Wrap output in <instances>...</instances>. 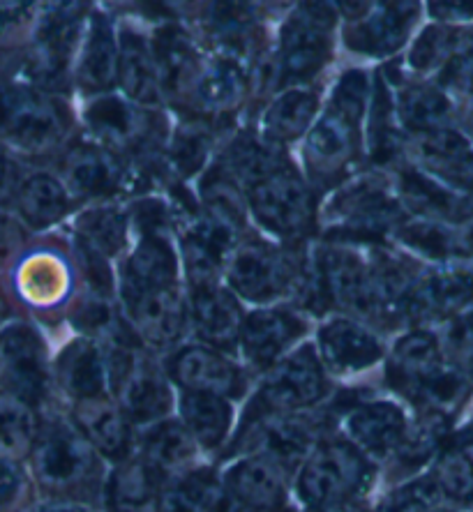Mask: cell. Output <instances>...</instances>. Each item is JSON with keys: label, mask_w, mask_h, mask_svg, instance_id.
<instances>
[{"label": "cell", "mask_w": 473, "mask_h": 512, "mask_svg": "<svg viewBox=\"0 0 473 512\" xmlns=\"http://www.w3.org/2000/svg\"><path fill=\"white\" fill-rule=\"evenodd\" d=\"M439 340L448 363L467 379H473V312L450 316Z\"/></svg>", "instance_id": "obj_51"}, {"label": "cell", "mask_w": 473, "mask_h": 512, "mask_svg": "<svg viewBox=\"0 0 473 512\" xmlns=\"http://www.w3.org/2000/svg\"><path fill=\"white\" fill-rule=\"evenodd\" d=\"M427 476L444 503L457 508L473 506V436L462 434L446 441Z\"/></svg>", "instance_id": "obj_44"}, {"label": "cell", "mask_w": 473, "mask_h": 512, "mask_svg": "<svg viewBox=\"0 0 473 512\" xmlns=\"http://www.w3.org/2000/svg\"><path fill=\"white\" fill-rule=\"evenodd\" d=\"M134 335L150 353H174L190 333V305L187 289L180 284L160 286L120 300Z\"/></svg>", "instance_id": "obj_17"}, {"label": "cell", "mask_w": 473, "mask_h": 512, "mask_svg": "<svg viewBox=\"0 0 473 512\" xmlns=\"http://www.w3.org/2000/svg\"><path fill=\"white\" fill-rule=\"evenodd\" d=\"M381 77L393 90V102L404 134H418L444 127L448 116V100L439 88L427 84H414L404 74H393L390 67L381 70Z\"/></svg>", "instance_id": "obj_40"}, {"label": "cell", "mask_w": 473, "mask_h": 512, "mask_svg": "<svg viewBox=\"0 0 473 512\" xmlns=\"http://www.w3.org/2000/svg\"><path fill=\"white\" fill-rule=\"evenodd\" d=\"M432 512H453V510H448V508H444V506H439V508H434Z\"/></svg>", "instance_id": "obj_62"}, {"label": "cell", "mask_w": 473, "mask_h": 512, "mask_svg": "<svg viewBox=\"0 0 473 512\" xmlns=\"http://www.w3.org/2000/svg\"><path fill=\"white\" fill-rule=\"evenodd\" d=\"M150 44L160 72L164 102L176 104L178 109L187 111V116H194V90L204 67L197 44L176 24L157 28Z\"/></svg>", "instance_id": "obj_29"}, {"label": "cell", "mask_w": 473, "mask_h": 512, "mask_svg": "<svg viewBox=\"0 0 473 512\" xmlns=\"http://www.w3.org/2000/svg\"><path fill=\"white\" fill-rule=\"evenodd\" d=\"M326 420L328 418L319 413V409L303 413L245 411L224 455H266L280 462L294 476L314 446L330 432Z\"/></svg>", "instance_id": "obj_10"}, {"label": "cell", "mask_w": 473, "mask_h": 512, "mask_svg": "<svg viewBox=\"0 0 473 512\" xmlns=\"http://www.w3.org/2000/svg\"><path fill=\"white\" fill-rule=\"evenodd\" d=\"M457 37L448 28L430 26L425 28L411 47L407 65L418 74H430L434 70H446L448 58L453 56Z\"/></svg>", "instance_id": "obj_50"}, {"label": "cell", "mask_w": 473, "mask_h": 512, "mask_svg": "<svg viewBox=\"0 0 473 512\" xmlns=\"http://www.w3.org/2000/svg\"><path fill=\"white\" fill-rule=\"evenodd\" d=\"M0 388L12 390L40 409L58 402L54 360L40 328L14 319L0 330Z\"/></svg>", "instance_id": "obj_14"}, {"label": "cell", "mask_w": 473, "mask_h": 512, "mask_svg": "<svg viewBox=\"0 0 473 512\" xmlns=\"http://www.w3.org/2000/svg\"><path fill=\"white\" fill-rule=\"evenodd\" d=\"M307 512H370L363 501H351V503H340V506H330V508H317V510H307Z\"/></svg>", "instance_id": "obj_61"}, {"label": "cell", "mask_w": 473, "mask_h": 512, "mask_svg": "<svg viewBox=\"0 0 473 512\" xmlns=\"http://www.w3.org/2000/svg\"><path fill=\"white\" fill-rule=\"evenodd\" d=\"M374 84L365 70H347L335 81L328 107L305 141V178L317 194H328L354 176L365 153L363 123Z\"/></svg>", "instance_id": "obj_1"}, {"label": "cell", "mask_w": 473, "mask_h": 512, "mask_svg": "<svg viewBox=\"0 0 473 512\" xmlns=\"http://www.w3.org/2000/svg\"><path fill=\"white\" fill-rule=\"evenodd\" d=\"M164 365L155 363L153 353L141 349L134 363L114 383V397L137 429L167 420L176 413L178 397Z\"/></svg>", "instance_id": "obj_22"}, {"label": "cell", "mask_w": 473, "mask_h": 512, "mask_svg": "<svg viewBox=\"0 0 473 512\" xmlns=\"http://www.w3.org/2000/svg\"><path fill=\"white\" fill-rule=\"evenodd\" d=\"M289 162L291 160L284 146L268 141L264 134L238 132L220 150L215 164L208 171L247 194L250 187L261 183L277 169L287 167Z\"/></svg>", "instance_id": "obj_32"}, {"label": "cell", "mask_w": 473, "mask_h": 512, "mask_svg": "<svg viewBox=\"0 0 473 512\" xmlns=\"http://www.w3.org/2000/svg\"><path fill=\"white\" fill-rule=\"evenodd\" d=\"M74 194L63 178L49 171H35L24 178L14 199L17 220L30 231H47L74 210Z\"/></svg>", "instance_id": "obj_38"}, {"label": "cell", "mask_w": 473, "mask_h": 512, "mask_svg": "<svg viewBox=\"0 0 473 512\" xmlns=\"http://www.w3.org/2000/svg\"><path fill=\"white\" fill-rule=\"evenodd\" d=\"M333 0H300L280 30L277 74L280 90L300 88L319 77L333 60Z\"/></svg>", "instance_id": "obj_8"}, {"label": "cell", "mask_w": 473, "mask_h": 512, "mask_svg": "<svg viewBox=\"0 0 473 512\" xmlns=\"http://www.w3.org/2000/svg\"><path fill=\"white\" fill-rule=\"evenodd\" d=\"M26 173L17 157L7 146H0V210L14 208V199H17L19 187L24 183Z\"/></svg>", "instance_id": "obj_52"}, {"label": "cell", "mask_w": 473, "mask_h": 512, "mask_svg": "<svg viewBox=\"0 0 473 512\" xmlns=\"http://www.w3.org/2000/svg\"><path fill=\"white\" fill-rule=\"evenodd\" d=\"M24 229V224L7 215V210H0V268L7 266L14 256H19L26 236Z\"/></svg>", "instance_id": "obj_53"}, {"label": "cell", "mask_w": 473, "mask_h": 512, "mask_svg": "<svg viewBox=\"0 0 473 512\" xmlns=\"http://www.w3.org/2000/svg\"><path fill=\"white\" fill-rule=\"evenodd\" d=\"M397 245L409 256L418 254L420 259L448 261L453 259L455 229L441 220H427V217L407 215L397 224L393 236Z\"/></svg>", "instance_id": "obj_47"}, {"label": "cell", "mask_w": 473, "mask_h": 512, "mask_svg": "<svg viewBox=\"0 0 473 512\" xmlns=\"http://www.w3.org/2000/svg\"><path fill=\"white\" fill-rule=\"evenodd\" d=\"M86 12V0H44L30 54V74L42 86H58L65 81Z\"/></svg>", "instance_id": "obj_19"}, {"label": "cell", "mask_w": 473, "mask_h": 512, "mask_svg": "<svg viewBox=\"0 0 473 512\" xmlns=\"http://www.w3.org/2000/svg\"><path fill=\"white\" fill-rule=\"evenodd\" d=\"M137 455L144 457L162 478L176 480L199 469L204 450L194 441L190 429L180 423V418L171 416L146 429H139Z\"/></svg>", "instance_id": "obj_34"}, {"label": "cell", "mask_w": 473, "mask_h": 512, "mask_svg": "<svg viewBox=\"0 0 473 512\" xmlns=\"http://www.w3.org/2000/svg\"><path fill=\"white\" fill-rule=\"evenodd\" d=\"M167 483L144 457L134 453L111 464L102 496L109 512H162Z\"/></svg>", "instance_id": "obj_35"}, {"label": "cell", "mask_w": 473, "mask_h": 512, "mask_svg": "<svg viewBox=\"0 0 473 512\" xmlns=\"http://www.w3.org/2000/svg\"><path fill=\"white\" fill-rule=\"evenodd\" d=\"M330 411H337L340 416V432L377 464L393 457L411 423L407 409L397 399L384 397H363L351 402L335 399Z\"/></svg>", "instance_id": "obj_18"}, {"label": "cell", "mask_w": 473, "mask_h": 512, "mask_svg": "<svg viewBox=\"0 0 473 512\" xmlns=\"http://www.w3.org/2000/svg\"><path fill=\"white\" fill-rule=\"evenodd\" d=\"M310 319L296 305H266L247 312L238 353L252 374H264L296 349L307 335Z\"/></svg>", "instance_id": "obj_16"}, {"label": "cell", "mask_w": 473, "mask_h": 512, "mask_svg": "<svg viewBox=\"0 0 473 512\" xmlns=\"http://www.w3.org/2000/svg\"><path fill=\"white\" fill-rule=\"evenodd\" d=\"M448 441V418L439 413L418 411L416 418H411L407 434L393 457L388 459L390 473L402 480L420 476L425 466H430L437 459L439 450Z\"/></svg>", "instance_id": "obj_41"}, {"label": "cell", "mask_w": 473, "mask_h": 512, "mask_svg": "<svg viewBox=\"0 0 473 512\" xmlns=\"http://www.w3.org/2000/svg\"><path fill=\"white\" fill-rule=\"evenodd\" d=\"M70 130L65 104L44 90L10 86L0 90V139L28 155L56 150Z\"/></svg>", "instance_id": "obj_13"}, {"label": "cell", "mask_w": 473, "mask_h": 512, "mask_svg": "<svg viewBox=\"0 0 473 512\" xmlns=\"http://www.w3.org/2000/svg\"><path fill=\"white\" fill-rule=\"evenodd\" d=\"M319 194L305 173L289 162L245 194L247 213L277 243H307L319 224Z\"/></svg>", "instance_id": "obj_7"}, {"label": "cell", "mask_w": 473, "mask_h": 512, "mask_svg": "<svg viewBox=\"0 0 473 512\" xmlns=\"http://www.w3.org/2000/svg\"><path fill=\"white\" fill-rule=\"evenodd\" d=\"M333 395L330 374L321 363L317 344H298L289 356L261 374L247 411L303 413L317 411Z\"/></svg>", "instance_id": "obj_12"}, {"label": "cell", "mask_w": 473, "mask_h": 512, "mask_svg": "<svg viewBox=\"0 0 473 512\" xmlns=\"http://www.w3.org/2000/svg\"><path fill=\"white\" fill-rule=\"evenodd\" d=\"M130 208L118 203H93L74 220V240L97 254L116 259L130 247Z\"/></svg>", "instance_id": "obj_43"}, {"label": "cell", "mask_w": 473, "mask_h": 512, "mask_svg": "<svg viewBox=\"0 0 473 512\" xmlns=\"http://www.w3.org/2000/svg\"><path fill=\"white\" fill-rule=\"evenodd\" d=\"M250 95V72L245 60L229 54H213L204 60L197 90H194V116L206 118L210 123H220L222 118L243 107Z\"/></svg>", "instance_id": "obj_31"}, {"label": "cell", "mask_w": 473, "mask_h": 512, "mask_svg": "<svg viewBox=\"0 0 473 512\" xmlns=\"http://www.w3.org/2000/svg\"><path fill=\"white\" fill-rule=\"evenodd\" d=\"M307 243L243 236L229 252L222 280L240 300L257 307L294 303L310 266Z\"/></svg>", "instance_id": "obj_4"}, {"label": "cell", "mask_w": 473, "mask_h": 512, "mask_svg": "<svg viewBox=\"0 0 473 512\" xmlns=\"http://www.w3.org/2000/svg\"><path fill=\"white\" fill-rule=\"evenodd\" d=\"M26 464L44 501L90 506L104 494L107 462L86 441L60 402L42 409L40 434Z\"/></svg>", "instance_id": "obj_2"}, {"label": "cell", "mask_w": 473, "mask_h": 512, "mask_svg": "<svg viewBox=\"0 0 473 512\" xmlns=\"http://www.w3.org/2000/svg\"><path fill=\"white\" fill-rule=\"evenodd\" d=\"M33 512H88V506L72 501H42L37 503Z\"/></svg>", "instance_id": "obj_58"}, {"label": "cell", "mask_w": 473, "mask_h": 512, "mask_svg": "<svg viewBox=\"0 0 473 512\" xmlns=\"http://www.w3.org/2000/svg\"><path fill=\"white\" fill-rule=\"evenodd\" d=\"M14 321V303H12V296L7 293L5 284L0 282V330H3L7 323Z\"/></svg>", "instance_id": "obj_59"}, {"label": "cell", "mask_w": 473, "mask_h": 512, "mask_svg": "<svg viewBox=\"0 0 473 512\" xmlns=\"http://www.w3.org/2000/svg\"><path fill=\"white\" fill-rule=\"evenodd\" d=\"M58 176L74 199L107 203L144 192L150 173L93 139L77 141L65 150Z\"/></svg>", "instance_id": "obj_11"}, {"label": "cell", "mask_w": 473, "mask_h": 512, "mask_svg": "<svg viewBox=\"0 0 473 512\" xmlns=\"http://www.w3.org/2000/svg\"><path fill=\"white\" fill-rule=\"evenodd\" d=\"M453 259L462 261L473 275V220L462 222L455 227V240H453Z\"/></svg>", "instance_id": "obj_55"}, {"label": "cell", "mask_w": 473, "mask_h": 512, "mask_svg": "<svg viewBox=\"0 0 473 512\" xmlns=\"http://www.w3.org/2000/svg\"><path fill=\"white\" fill-rule=\"evenodd\" d=\"M321 97L310 88H287L273 97L261 116V134L277 146L305 137L317 123Z\"/></svg>", "instance_id": "obj_42"}, {"label": "cell", "mask_w": 473, "mask_h": 512, "mask_svg": "<svg viewBox=\"0 0 473 512\" xmlns=\"http://www.w3.org/2000/svg\"><path fill=\"white\" fill-rule=\"evenodd\" d=\"M42 427V409L0 388V459L28 462Z\"/></svg>", "instance_id": "obj_46"}, {"label": "cell", "mask_w": 473, "mask_h": 512, "mask_svg": "<svg viewBox=\"0 0 473 512\" xmlns=\"http://www.w3.org/2000/svg\"><path fill=\"white\" fill-rule=\"evenodd\" d=\"M317 351L330 376L351 379L386 360V346L377 328L354 316L335 314L317 330Z\"/></svg>", "instance_id": "obj_20"}, {"label": "cell", "mask_w": 473, "mask_h": 512, "mask_svg": "<svg viewBox=\"0 0 473 512\" xmlns=\"http://www.w3.org/2000/svg\"><path fill=\"white\" fill-rule=\"evenodd\" d=\"M448 363L437 333L425 326L407 328L397 337L384 360V383L388 390L414 404L427 381Z\"/></svg>", "instance_id": "obj_24"}, {"label": "cell", "mask_w": 473, "mask_h": 512, "mask_svg": "<svg viewBox=\"0 0 473 512\" xmlns=\"http://www.w3.org/2000/svg\"><path fill=\"white\" fill-rule=\"evenodd\" d=\"M164 12L171 14V17L183 19V21H197L206 17L210 0H160Z\"/></svg>", "instance_id": "obj_54"}, {"label": "cell", "mask_w": 473, "mask_h": 512, "mask_svg": "<svg viewBox=\"0 0 473 512\" xmlns=\"http://www.w3.org/2000/svg\"><path fill=\"white\" fill-rule=\"evenodd\" d=\"M67 416L104 462L118 464L137 453L139 429L114 395L67 404Z\"/></svg>", "instance_id": "obj_28"}, {"label": "cell", "mask_w": 473, "mask_h": 512, "mask_svg": "<svg viewBox=\"0 0 473 512\" xmlns=\"http://www.w3.org/2000/svg\"><path fill=\"white\" fill-rule=\"evenodd\" d=\"M337 14H342L349 24L365 19L374 10V0H333Z\"/></svg>", "instance_id": "obj_57"}, {"label": "cell", "mask_w": 473, "mask_h": 512, "mask_svg": "<svg viewBox=\"0 0 473 512\" xmlns=\"http://www.w3.org/2000/svg\"><path fill=\"white\" fill-rule=\"evenodd\" d=\"M185 289L194 337L220 351L238 353L245 310L236 293L224 284V280L185 284Z\"/></svg>", "instance_id": "obj_25"}, {"label": "cell", "mask_w": 473, "mask_h": 512, "mask_svg": "<svg viewBox=\"0 0 473 512\" xmlns=\"http://www.w3.org/2000/svg\"><path fill=\"white\" fill-rule=\"evenodd\" d=\"M171 383L185 393H210L238 402L250 393L252 372L238 363L234 353L204 342L183 344L164 360Z\"/></svg>", "instance_id": "obj_15"}, {"label": "cell", "mask_w": 473, "mask_h": 512, "mask_svg": "<svg viewBox=\"0 0 473 512\" xmlns=\"http://www.w3.org/2000/svg\"><path fill=\"white\" fill-rule=\"evenodd\" d=\"M37 496L28 464L0 459V512H33Z\"/></svg>", "instance_id": "obj_48"}, {"label": "cell", "mask_w": 473, "mask_h": 512, "mask_svg": "<svg viewBox=\"0 0 473 512\" xmlns=\"http://www.w3.org/2000/svg\"><path fill=\"white\" fill-rule=\"evenodd\" d=\"M275 512H289V510H287V508H284V510H275Z\"/></svg>", "instance_id": "obj_63"}, {"label": "cell", "mask_w": 473, "mask_h": 512, "mask_svg": "<svg viewBox=\"0 0 473 512\" xmlns=\"http://www.w3.org/2000/svg\"><path fill=\"white\" fill-rule=\"evenodd\" d=\"M215 132V123L199 116H187L171 132L167 153H164V167L174 173L178 183H185L206 169L215 146Z\"/></svg>", "instance_id": "obj_45"}, {"label": "cell", "mask_w": 473, "mask_h": 512, "mask_svg": "<svg viewBox=\"0 0 473 512\" xmlns=\"http://www.w3.org/2000/svg\"><path fill=\"white\" fill-rule=\"evenodd\" d=\"M407 215L395 180L372 169L354 173L326 194L319 203L317 231L330 243L381 245Z\"/></svg>", "instance_id": "obj_3"}, {"label": "cell", "mask_w": 473, "mask_h": 512, "mask_svg": "<svg viewBox=\"0 0 473 512\" xmlns=\"http://www.w3.org/2000/svg\"><path fill=\"white\" fill-rule=\"evenodd\" d=\"M471 296V280L467 273L455 270H423L411 284L404 303V326H425L430 321H448L462 310Z\"/></svg>", "instance_id": "obj_33"}, {"label": "cell", "mask_w": 473, "mask_h": 512, "mask_svg": "<svg viewBox=\"0 0 473 512\" xmlns=\"http://www.w3.org/2000/svg\"><path fill=\"white\" fill-rule=\"evenodd\" d=\"M74 268L63 252L37 247L19 254L12 268V296L35 312H54L70 303Z\"/></svg>", "instance_id": "obj_23"}, {"label": "cell", "mask_w": 473, "mask_h": 512, "mask_svg": "<svg viewBox=\"0 0 473 512\" xmlns=\"http://www.w3.org/2000/svg\"><path fill=\"white\" fill-rule=\"evenodd\" d=\"M220 483L231 506L240 512H275L287 508L294 476L275 459L247 453L222 471Z\"/></svg>", "instance_id": "obj_21"}, {"label": "cell", "mask_w": 473, "mask_h": 512, "mask_svg": "<svg viewBox=\"0 0 473 512\" xmlns=\"http://www.w3.org/2000/svg\"><path fill=\"white\" fill-rule=\"evenodd\" d=\"M430 12L437 19H469L473 0H430Z\"/></svg>", "instance_id": "obj_56"}, {"label": "cell", "mask_w": 473, "mask_h": 512, "mask_svg": "<svg viewBox=\"0 0 473 512\" xmlns=\"http://www.w3.org/2000/svg\"><path fill=\"white\" fill-rule=\"evenodd\" d=\"M120 63H118V86L123 88L127 100L139 107L157 109L164 104V93L157 72L153 44L148 37L134 28H123L118 35Z\"/></svg>", "instance_id": "obj_36"}, {"label": "cell", "mask_w": 473, "mask_h": 512, "mask_svg": "<svg viewBox=\"0 0 473 512\" xmlns=\"http://www.w3.org/2000/svg\"><path fill=\"white\" fill-rule=\"evenodd\" d=\"M439 506H444V501L434 489L430 476L423 473V476L402 480L400 485L390 489L377 512H432Z\"/></svg>", "instance_id": "obj_49"}, {"label": "cell", "mask_w": 473, "mask_h": 512, "mask_svg": "<svg viewBox=\"0 0 473 512\" xmlns=\"http://www.w3.org/2000/svg\"><path fill=\"white\" fill-rule=\"evenodd\" d=\"M377 480V462L342 432H328L294 473L296 499L307 510L360 501Z\"/></svg>", "instance_id": "obj_5"}, {"label": "cell", "mask_w": 473, "mask_h": 512, "mask_svg": "<svg viewBox=\"0 0 473 512\" xmlns=\"http://www.w3.org/2000/svg\"><path fill=\"white\" fill-rule=\"evenodd\" d=\"M54 388L58 402H65V406L114 395L104 346L84 335L65 344L54 358Z\"/></svg>", "instance_id": "obj_27"}, {"label": "cell", "mask_w": 473, "mask_h": 512, "mask_svg": "<svg viewBox=\"0 0 473 512\" xmlns=\"http://www.w3.org/2000/svg\"><path fill=\"white\" fill-rule=\"evenodd\" d=\"M420 12H423L420 0H381L365 19L347 26L344 44L358 56H395L409 42Z\"/></svg>", "instance_id": "obj_26"}, {"label": "cell", "mask_w": 473, "mask_h": 512, "mask_svg": "<svg viewBox=\"0 0 473 512\" xmlns=\"http://www.w3.org/2000/svg\"><path fill=\"white\" fill-rule=\"evenodd\" d=\"M363 245L324 243L312 247L314 266L324 284L330 310L344 316H354L370 326L388 328L384 305H381L377 280L370 261V252L360 250Z\"/></svg>", "instance_id": "obj_9"}, {"label": "cell", "mask_w": 473, "mask_h": 512, "mask_svg": "<svg viewBox=\"0 0 473 512\" xmlns=\"http://www.w3.org/2000/svg\"><path fill=\"white\" fill-rule=\"evenodd\" d=\"M300 0H257L259 10H266V12H282V10H291V7H296Z\"/></svg>", "instance_id": "obj_60"}, {"label": "cell", "mask_w": 473, "mask_h": 512, "mask_svg": "<svg viewBox=\"0 0 473 512\" xmlns=\"http://www.w3.org/2000/svg\"><path fill=\"white\" fill-rule=\"evenodd\" d=\"M180 270H183V263L171 243V233H141L137 245L120 261V300L160 289V286L180 284Z\"/></svg>", "instance_id": "obj_30"}, {"label": "cell", "mask_w": 473, "mask_h": 512, "mask_svg": "<svg viewBox=\"0 0 473 512\" xmlns=\"http://www.w3.org/2000/svg\"><path fill=\"white\" fill-rule=\"evenodd\" d=\"M90 134L102 146L137 162L148 173L167 153V120L150 107H137L114 93L95 95L84 111Z\"/></svg>", "instance_id": "obj_6"}, {"label": "cell", "mask_w": 473, "mask_h": 512, "mask_svg": "<svg viewBox=\"0 0 473 512\" xmlns=\"http://www.w3.org/2000/svg\"><path fill=\"white\" fill-rule=\"evenodd\" d=\"M176 416L180 418V423L190 429L204 455L224 453V446H229L236 420V409L231 399L180 390Z\"/></svg>", "instance_id": "obj_37"}, {"label": "cell", "mask_w": 473, "mask_h": 512, "mask_svg": "<svg viewBox=\"0 0 473 512\" xmlns=\"http://www.w3.org/2000/svg\"><path fill=\"white\" fill-rule=\"evenodd\" d=\"M120 47L118 37L107 14L95 12L90 17L84 51L77 67V84L84 93L104 95L114 93L118 86Z\"/></svg>", "instance_id": "obj_39"}]
</instances>
